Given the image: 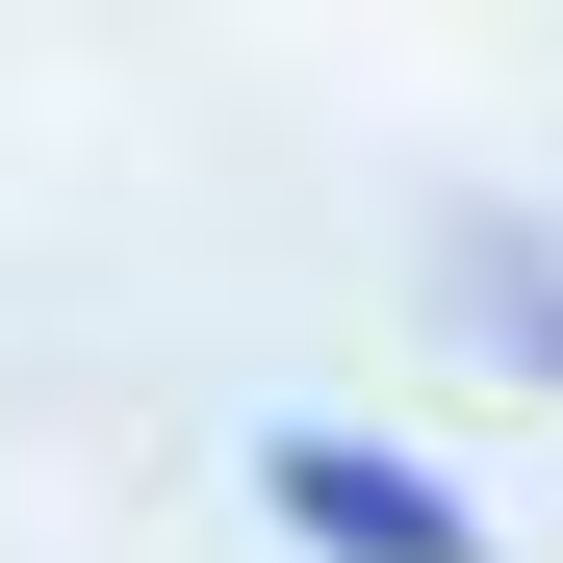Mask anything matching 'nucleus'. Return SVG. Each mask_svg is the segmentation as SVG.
I'll return each mask as SVG.
<instances>
[{
    "label": "nucleus",
    "mask_w": 563,
    "mask_h": 563,
    "mask_svg": "<svg viewBox=\"0 0 563 563\" xmlns=\"http://www.w3.org/2000/svg\"><path fill=\"white\" fill-rule=\"evenodd\" d=\"M256 512L308 563H487V512H461L410 435H256Z\"/></svg>",
    "instance_id": "obj_1"
},
{
    "label": "nucleus",
    "mask_w": 563,
    "mask_h": 563,
    "mask_svg": "<svg viewBox=\"0 0 563 563\" xmlns=\"http://www.w3.org/2000/svg\"><path fill=\"white\" fill-rule=\"evenodd\" d=\"M435 282H461V333H487L512 385H563V231H512V206H461V231H435Z\"/></svg>",
    "instance_id": "obj_2"
}]
</instances>
